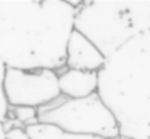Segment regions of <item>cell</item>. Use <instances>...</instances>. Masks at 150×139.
Listing matches in <instances>:
<instances>
[{
	"instance_id": "6da1fadb",
	"label": "cell",
	"mask_w": 150,
	"mask_h": 139,
	"mask_svg": "<svg viewBox=\"0 0 150 139\" xmlns=\"http://www.w3.org/2000/svg\"><path fill=\"white\" fill-rule=\"evenodd\" d=\"M79 1L0 0V61L6 68L60 71Z\"/></svg>"
},
{
	"instance_id": "7a4b0ae2",
	"label": "cell",
	"mask_w": 150,
	"mask_h": 139,
	"mask_svg": "<svg viewBox=\"0 0 150 139\" xmlns=\"http://www.w3.org/2000/svg\"><path fill=\"white\" fill-rule=\"evenodd\" d=\"M98 96L114 115L121 139H150V31L106 58Z\"/></svg>"
},
{
	"instance_id": "3957f363",
	"label": "cell",
	"mask_w": 150,
	"mask_h": 139,
	"mask_svg": "<svg viewBox=\"0 0 150 139\" xmlns=\"http://www.w3.org/2000/svg\"><path fill=\"white\" fill-rule=\"evenodd\" d=\"M74 29L108 58L136 36L150 31V0L79 1Z\"/></svg>"
},
{
	"instance_id": "277c9868",
	"label": "cell",
	"mask_w": 150,
	"mask_h": 139,
	"mask_svg": "<svg viewBox=\"0 0 150 139\" xmlns=\"http://www.w3.org/2000/svg\"><path fill=\"white\" fill-rule=\"evenodd\" d=\"M37 110L38 123L55 126L63 132L103 139L120 138L118 123L98 93L83 98H66L60 96L55 101Z\"/></svg>"
},
{
	"instance_id": "5b68a950",
	"label": "cell",
	"mask_w": 150,
	"mask_h": 139,
	"mask_svg": "<svg viewBox=\"0 0 150 139\" xmlns=\"http://www.w3.org/2000/svg\"><path fill=\"white\" fill-rule=\"evenodd\" d=\"M3 94L9 107L34 109L47 106L61 96L55 71L16 68H6Z\"/></svg>"
},
{
	"instance_id": "8992f818",
	"label": "cell",
	"mask_w": 150,
	"mask_h": 139,
	"mask_svg": "<svg viewBox=\"0 0 150 139\" xmlns=\"http://www.w3.org/2000/svg\"><path fill=\"white\" fill-rule=\"evenodd\" d=\"M106 58L88 38H85L76 29L71 32L66 45V68L98 73L103 67Z\"/></svg>"
},
{
	"instance_id": "52a82bcc",
	"label": "cell",
	"mask_w": 150,
	"mask_h": 139,
	"mask_svg": "<svg viewBox=\"0 0 150 139\" xmlns=\"http://www.w3.org/2000/svg\"><path fill=\"white\" fill-rule=\"evenodd\" d=\"M58 90L66 98H83L98 92V73L63 68L57 71Z\"/></svg>"
},
{
	"instance_id": "ba28073f",
	"label": "cell",
	"mask_w": 150,
	"mask_h": 139,
	"mask_svg": "<svg viewBox=\"0 0 150 139\" xmlns=\"http://www.w3.org/2000/svg\"><path fill=\"white\" fill-rule=\"evenodd\" d=\"M25 133L29 139H103L98 136H89V135H74L60 131L55 126L45 125V123H34L26 128H23Z\"/></svg>"
},
{
	"instance_id": "9c48e42d",
	"label": "cell",
	"mask_w": 150,
	"mask_h": 139,
	"mask_svg": "<svg viewBox=\"0 0 150 139\" xmlns=\"http://www.w3.org/2000/svg\"><path fill=\"white\" fill-rule=\"evenodd\" d=\"M4 71H6V67L0 61V123H4L6 122L7 110H9V106H7L6 98H4V94H3V77H4Z\"/></svg>"
},
{
	"instance_id": "30bf717a",
	"label": "cell",
	"mask_w": 150,
	"mask_h": 139,
	"mask_svg": "<svg viewBox=\"0 0 150 139\" xmlns=\"http://www.w3.org/2000/svg\"><path fill=\"white\" fill-rule=\"evenodd\" d=\"M6 139H29L22 128H12L6 131Z\"/></svg>"
},
{
	"instance_id": "8fae6325",
	"label": "cell",
	"mask_w": 150,
	"mask_h": 139,
	"mask_svg": "<svg viewBox=\"0 0 150 139\" xmlns=\"http://www.w3.org/2000/svg\"><path fill=\"white\" fill-rule=\"evenodd\" d=\"M0 139H6V128H4V123H0Z\"/></svg>"
}]
</instances>
